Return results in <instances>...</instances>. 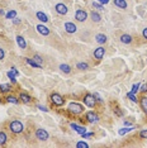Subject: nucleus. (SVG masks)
<instances>
[{
  "label": "nucleus",
  "mask_w": 147,
  "mask_h": 148,
  "mask_svg": "<svg viewBox=\"0 0 147 148\" xmlns=\"http://www.w3.org/2000/svg\"><path fill=\"white\" fill-rule=\"evenodd\" d=\"M9 129H10L13 133L18 134V133H22V132H23L24 127H23V124H22L20 122H18V120H14V122H11V123H10V125H9Z\"/></svg>",
  "instance_id": "1"
},
{
  "label": "nucleus",
  "mask_w": 147,
  "mask_h": 148,
  "mask_svg": "<svg viewBox=\"0 0 147 148\" xmlns=\"http://www.w3.org/2000/svg\"><path fill=\"white\" fill-rule=\"evenodd\" d=\"M51 101H52L55 105H57V106H61V105H64V103H65L64 98H62L60 94H57V92H53V94L51 95Z\"/></svg>",
  "instance_id": "2"
},
{
  "label": "nucleus",
  "mask_w": 147,
  "mask_h": 148,
  "mask_svg": "<svg viewBox=\"0 0 147 148\" xmlns=\"http://www.w3.org/2000/svg\"><path fill=\"white\" fill-rule=\"evenodd\" d=\"M69 110L72 114H81L84 111V106L81 104H77V103H71L69 105Z\"/></svg>",
  "instance_id": "3"
},
{
  "label": "nucleus",
  "mask_w": 147,
  "mask_h": 148,
  "mask_svg": "<svg viewBox=\"0 0 147 148\" xmlns=\"http://www.w3.org/2000/svg\"><path fill=\"white\" fill-rule=\"evenodd\" d=\"M36 137H37V139H39V141H47L50 136H48V132L47 130L39 128V129L36 130Z\"/></svg>",
  "instance_id": "4"
},
{
  "label": "nucleus",
  "mask_w": 147,
  "mask_h": 148,
  "mask_svg": "<svg viewBox=\"0 0 147 148\" xmlns=\"http://www.w3.org/2000/svg\"><path fill=\"white\" fill-rule=\"evenodd\" d=\"M86 18H88V13H86L85 10H82V9H79V10L75 13V19H76L77 22H85Z\"/></svg>",
  "instance_id": "5"
},
{
  "label": "nucleus",
  "mask_w": 147,
  "mask_h": 148,
  "mask_svg": "<svg viewBox=\"0 0 147 148\" xmlns=\"http://www.w3.org/2000/svg\"><path fill=\"white\" fill-rule=\"evenodd\" d=\"M84 103H85V105H86V106L93 108V106L95 105L96 100L94 99V95H91V94H86V95H85V98H84Z\"/></svg>",
  "instance_id": "6"
},
{
  "label": "nucleus",
  "mask_w": 147,
  "mask_h": 148,
  "mask_svg": "<svg viewBox=\"0 0 147 148\" xmlns=\"http://www.w3.org/2000/svg\"><path fill=\"white\" fill-rule=\"evenodd\" d=\"M55 9H56V11H57L58 14H61V15H65V14H67V6H66L65 4H62V3H58V4H56Z\"/></svg>",
  "instance_id": "7"
},
{
  "label": "nucleus",
  "mask_w": 147,
  "mask_h": 148,
  "mask_svg": "<svg viewBox=\"0 0 147 148\" xmlns=\"http://www.w3.org/2000/svg\"><path fill=\"white\" fill-rule=\"evenodd\" d=\"M64 28H65V31H66L67 33H70V34H72V33H75V32L77 31V27H76L74 23H70V22L65 23V24H64Z\"/></svg>",
  "instance_id": "8"
},
{
  "label": "nucleus",
  "mask_w": 147,
  "mask_h": 148,
  "mask_svg": "<svg viewBox=\"0 0 147 148\" xmlns=\"http://www.w3.org/2000/svg\"><path fill=\"white\" fill-rule=\"evenodd\" d=\"M86 119H88V122H90V123H98L99 116H98L94 111H89V113H86Z\"/></svg>",
  "instance_id": "9"
},
{
  "label": "nucleus",
  "mask_w": 147,
  "mask_h": 148,
  "mask_svg": "<svg viewBox=\"0 0 147 148\" xmlns=\"http://www.w3.org/2000/svg\"><path fill=\"white\" fill-rule=\"evenodd\" d=\"M104 53H105V49L103 47H98L95 51H94V57L96 60H102L104 57Z\"/></svg>",
  "instance_id": "10"
},
{
  "label": "nucleus",
  "mask_w": 147,
  "mask_h": 148,
  "mask_svg": "<svg viewBox=\"0 0 147 148\" xmlns=\"http://www.w3.org/2000/svg\"><path fill=\"white\" fill-rule=\"evenodd\" d=\"M36 28H37V31H38V33H41L42 36H48L50 34V29L46 25H43V24H38Z\"/></svg>",
  "instance_id": "11"
},
{
  "label": "nucleus",
  "mask_w": 147,
  "mask_h": 148,
  "mask_svg": "<svg viewBox=\"0 0 147 148\" xmlns=\"http://www.w3.org/2000/svg\"><path fill=\"white\" fill-rule=\"evenodd\" d=\"M70 127L72 128L75 132H77L79 134H84V133L86 132V128H85V127H80V125H77V124H75V123H71Z\"/></svg>",
  "instance_id": "12"
},
{
  "label": "nucleus",
  "mask_w": 147,
  "mask_h": 148,
  "mask_svg": "<svg viewBox=\"0 0 147 148\" xmlns=\"http://www.w3.org/2000/svg\"><path fill=\"white\" fill-rule=\"evenodd\" d=\"M114 5H115L117 8L126 9V8H127V1H126V0H114Z\"/></svg>",
  "instance_id": "13"
},
{
  "label": "nucleus",
  "mask_w": 147,
  "mask_h": 148,
  "mask_svg": "<svg viewBox=\"0 0 147 148\" xmlns=\"http://www.w3.org/2000/svg\"><path fill=\"white\" fill-rule=\"evenodd\" d=\"M36 17L41 20V22H43V23H47V22H48V17H47L43 11H38L36 14Z\"/></svg>",
  "instance_id": "14"
},
{
  "label": "nucleus",
  "mask_w": 147,
  "mask_h": 148,
  "mask_svg": "<svg viewBox=\"0 0 147 148\" xmlns=\"http://www.w3.org/2000/svg\"><path fill=\"white\" fill-rule=\"evenodd\" d=\"M120 42L124 43V44H129L132 42V37L129 34H122L120 36Z\"/></svg>",
  "instance_id": "15"
},
{
  "label": "nucleus",
  "mask_w": 147,
  "mask_h": 148,
  "mask_svg": "<svg viewBox=\"0 0 147 148\" xmlns=\"http://www.w3.org/2000/svg\"><path fill=\"white\" fill-rule=\"evenodd\" d=\"M17 42H18V46H19L22 49H24V48L27 47V43H26L24 38L22 37V36H18V37H17Z\"/></svg>",
  "instance_id": "16"
},
{
  "label": "nucleus",
  "mask_w": 147,
  "mask_h": 148,
  "mask_svg": "<svg viewBox=\"0 0 147 148\" xmlns=\"http://www.w3.org/2000/svg\"><path fill=\"white\" fill-rule=\"evenodd\" d=\"M95 41H96L98 43L103 44V43H105V42H107V36H105V34H96Z\"/></svg>",
  "instance_id": "17"
},
{
  "label": "nucleus",
  "mask_w": 147,
  "mask_h": 148,
  "mask_svg": "<svg viewBox=\"0 0 147 148\" xmlns=\"http://www.w3.org/2000/svg\"><path fill=\"white\" fill-rule=\"evenodd\" d=\"M19 99H20L24 104H29V103H31V96L27 95V94H23V92H22L20 96H19Z\"/></svg>",
  "instance_id": "18"
},
{
  "label": "nucleus",
  "mask_w": 147,
  "mask_h": 148,
  "mask_svg": "<svg viewBox=\"0 0 147 148\" xmlns=\"http://www.w3.org/2000/svg\"><path fill=\"white\" fill-rule=\"evenodd\" d=\"M60 69H61V71L65 72V74H70V72H71V67H70L69 65H66V63L60 65Z\"/></svg>",
  "instance_id": "19"
},
{
  "label": "nucleus",
  "mask_w": 147,
  "mask_h": 148,
  "mask_svg": "<svg viewBox=\"0 0 147 148\" xmlns=\"http://www.w3.org/2000/svg\"><path fill=\"white\" fill-rule=\"evenodd\" d=\"M100 19H102V18H100V15H99L96 11H93V13H91V20H93V22H100Z\"/></svg>",
  "instance_id": "20"
},
{
  "label": "nucleus",
  "mask_w": 147,
  "mask_h": 148,
  "mask_svg": "<svg viewBox=\"0 0 147 148\" xmlns=\"http://www.w3.org/2000/svg\"><path fill=\"white\" fill-rule=\"evenodd\" d=\"M10 90V85L9 84H1L0 85V91L1 92H5V91H9Z\"/></svg>",
  "instance_id": "21"
},
{
  "label": "nucleus",
  "mask_w": 147,
  "mask_h": 148,
  "mask_svg": "<svg viewBox=\"0 0 147 148\" xmlns=\"http://www.w3.org/2000/svg\"><path fill=\"white\" fill-rule=\"evenodd\" d=\"M15 17H17V11H15V10H10V11L5 15L6 19H13V18H15Z\"/></svg>",
  "instance_id": "22"
},
{
  "label": "nucleus",
  "mask_w": 147,
  "mask_h": 148,
  "mask_svg": "<svg viewBox=\"0 0 147 148\" xmlns=\"http://www.w3.org/2000/svg\"><path fill=\"white\" fill-rule=\"evenodd\" d=\"M6 75H8V77L10 78V81H11V82H17V78H15V77H17V75L14 74L13 71H9Z\"/></svg>",
  "instance_id": "23"
},
{
  "label": "nucleus",
  "mask_w": 147,
  "mask_h": 148,
  "mask_svg": "<svg viewBox=\"0 0 147 148\" xmlns=\"http://www.w3.org/2000/svg\"><path fill=\"white\" fill-rule=\"evenodd\" d=\"M26 61H27V63H28V65H31L32 67H36V69H39V67H41L38 63H36V62H34L33 60H31V58H27Z\"/></svg>",
  "instance_id": "24"
},
{
  "label": "nucleus",
  "mask_w": 147,
  "mask_h": 148,
  "mask_svg": "<svg viewBox=\"0 0 147 148\" xmlns=\"http://www.w3.org/2000/svg\"><path fill=\"white\" fill-rule=\"evenodd\" d=\"M79 70H86L88 67H89V65L86 63V62H80V63H77V66H76Z\"/></svg>",
  "instance_id": "25"
},
{
  "label": "nucleus",
  "mask_w": 147,
  "mask_h": 148,
  "mask_svg": "<svg viewBox=\"0 0 147 148\" xmlns=\"http://www.w3.org/2000/svg\"><path fill=\"white\" fill-rule=\"evenodd\" d=\"M6 139H8L6 134H5L4 132H0V144H4V143L6 142Z\"/></svg>",
  "instance_id": "26"
},
{
  "label": "nucleus",
  "mask_w": 147,
  "mask_h": 148,
  "mask_svg": "<svg viewBox=\"0 0 147 148\" xmlns=\"http://www.w3.org/2000/svg\"><path fill=\"white\" fill-rule=\"evenodd\" d=\"M33 61H34L36 63H38L39 66H42V63H43V58H41V56H38V55H36V56L33 57Z\"/></svg>",
  "instance_id": "27"
},
{
  "label": "nucleus",
  "mask_w": 147,
  "mask_h": 148,
  "mask_svg": "<svg viewBox=\"0 0 147 148\" xmlns=\"http://www.w3.org/2000/svg\"><path fill=\"white\" fill-rule=\"evenodd\" d=\"M131 130H133V128L131 127V128H122V129H119V134L120 136H123V134H126V133H128V132H131Z\"/></svg>",
  "instance_id": "28"
},
{
  "label": "nucleus",
  "mask_w": 147,
  "mask_h": 148,
  "mask_svg": "<svg viewBox=\"0 0 147 148\" xmlns=\"http://www.w3.org/2000/svg\"><path fill=\"white\" fill-rule=\"evenodd\" d=\"M127 96L129 98V100H132V101L137 103V98H136V94H133V92H128V94H127Z\"/></svg>",
  "instance_id": "29"
},
{
  "label": "nucleus",
  "mask_w": 147,
  "mask_h": 148,
  "mask_svg": "<svg viewBox=\"0 0 147 148\" xmlns=\"http://www.w3.org/2000/svg\"><path fill=\"white\" fill-rule=\"evenodd\" d=\"M76 147L77 148H88L89 144L85 143V142H77V143H76Z\"/></svg>",
  "instance_id": "30"
},
{
  "label": "nucleus",
  "mask_w": 147,
  "mask_h": 148,
  "mask_svg": "<svg viewBox=\"0 0 147 148\" xmlns=\"http://www.w3.org/2000/svg\"><path fill=\"white\" fill-rule=\"evenodd\" d=\"M93 8H95V9H99V10L104 9L103 4H100V3H93Z\"/></svg>",
  "instance_id": "31"
},
{
  "label": "nucleus",
  "mask_w": 147,
  "mask_h": 148,
  "mask_svg": "<svg viewBox=\"0 0 147 148\" xmlns=\"http://www.w3.org/2000/svg\"><path fill=\"white\" fill-rule=\"evenodd\" d=\"M138 87H140V84H134V85H132V92H133V94H136V92L140 90Z\"/></svg>",
  "instance_id": "32"
},
{
  "label": "nucleus",
  "mask_w": 147,
  "mask_h": 148,
  "mask_svg": "<svg viewBox=\"0 0 147 148\" xmlns=\"http://www.w3.org/2000/svg\"><path fill=\"white\" fill-rule=\"evenodd\" d=\"M6 100H8L9 103H13V104H17V103H18V100H17L14 96H8V98H6Z\"/></svg>",
  "instance_id": "33"
},
{
  "label": "nucleus",
  "mask_w": 147,
  "mask_h": 148,
  "mask_svg": "<svg viewBox=\"0 0 147 148\" xmlns=\"http://www.w3.org/2000/svg\"><path fill=\"white\" fill-rule=\"evenodd\" d=\"M142 106H143V110L147 113V98L142 99Z\"/></svg>",
  "instance_id": "34"
},
{
  "label": "nucleus",
  "mask_w": 147,
  "mask_h": 148,
  "mask_svg": "<svg viewBox=\"0 0 147 148\" xmlns=\"http://www.w3.org/2000/svg\"><path fill=\"white\" fill-rule=\"evenodd\" d=\"M140 136H141L142 138H145V139H147V129H145V130H142V132L140 133Z\"/></svg>",
  "instance_id": "35"
},
{
  "label": "nucleus",
  "mask_w": 147,
  "mask_h": 148,
  "mask_svg": "<svg viewBox=\"0 0 147 148\" xmlns=\"http://www.w3.org/2000/svg\"><path fill=\"white\" fill-rule=\"evenodd\" d=\"M81 136H82V138H90V137L94 136V133H84V134H81Z\"/></svg>",
  "instance_id": "36"
},
{
  "label": "nucleus",
  "mask_w": 147,
  "mask_h": 148,
  "mask_svg": "<svg viewBox=\"0 0 147 148\" xmlns=\"http://www.w3.org/2000/svg\"><path fill=\"white\" fill-rule=\"evenodd\" d=\"M140 91H142V92L147 91V84H143V85H141V89H140Z\"/></svg>",
  "instance_id": "37"
},
{
  "label": "nucleus",
  "mask_w": 147,
  "mask_h": 148,
  "mask_svg": "<svg viewBox=\"0 0 147 148\" xmlns=\"http://www.w3.org/2000/svg\"><path fill=\"white\" fill-rule=\"evenodd\" d=\"M13 23L14 24H19L20 23V19L19 18H13Z\"/></svg>",
  "instance_id": "38"
},
{
  "label": "nucleus",
  "mask_w": 147,
  "mask_h": 148,
  "mask_svg": "<svg viewBox=\"0 0 147 148\" xmlns=\"http://www.w3.org/2000/svg\"><path fill=\"white\" fill-rule=\"evenodd\" d=\"M94 98H96V100H98V101H103V99H102V98H100V96H99L96 92L94 94Z\"/></svg>",
  "instance_id": "39"
},
{
  "label": "nucleus",
  "mask_w": 147,
  "mask_h": 148,
  "mask_svg": "<svg viewBox=\"0 0 147 148\" xmlns=\"http://www.w3.org/2000/svg\"><path fill=\"white\" fill-rule=\"evenodd\" d=\"M4 56H5V53H4V51L0 48V60H3V58H4Z\"/></svg>",
  "instance_id": "40"
},
{
  "label": "nucleus",
  "mask_w": 147,
  "mask_h": 148,
  "mask_svg": "<svg viewBox=\"0 0 147 148\" xmlns=\"http://www.w3.org/2000/svg\"><path fill=\"white\" fill-rule=\"evenodd\" d=\"M38 109H41V110H43V111H48L47 108H44V106H42V105H38Z\"/></svg>",
  "instance_id": "41"
},
{
  "label": "nucleus",
  "mask_w": 147,
  "mask_h": 148,
  "mask_svg": "<svg viewBox=\"0 0 147 148\" xmlns=\"http://www.w3.org/2000/svg\"><path fill=\"white\" fill-rule=\"evenodd\" d=\"M142 36H143V37L147 39V28H145V29H143V32H142Z\"/></svg>",
  "instance_id": "42"
},
{
  "label": "nucleus",
  "mask_w": 147,
  "mask_h": 148,
  "mask_svg": "<svg viewBox=\"0 0 147 148\" xmlns=\"http://www.w3.org/2000/svg\"><path fill=\"white\" fill-rule=\"evenodd\" d=\"M11 71H13V72H14V74L17 75V76H18V75H19V72H18V71H17V69H15V67H11Z\"/></svg>",
  "instance_id": "43"
},
{
  "label": "nucleus",
  "mask_w": 147,
  "mask_h": 148,
  "mask_svg": "<svg viewBox=\"0 0 147 148\" xmlns=\"http://www.w3.org/2000/svg\"><path fill=\"white\" fill-rule=\"evenodd\" d=\"M99 3H100V4H108L109 0H99Z\"/></svg>",
  "instance_id": "44"
},
{
  "label": "nucleus",
  "mask_w": 147,
  "mask_h": 148,
  "mask_svg": "<svg viewBox=\"0 0 147 148\" xmlns=\"http://www.w3.org/2000/svg\"><path fill=\"white\" fill-rule=\"evenodd\" d=\"M115 113H117V115H122V111L119 110V109H118V108H117V109H115Z\"/></svg>",
  "instance_id": "45"
}]
</instances>
